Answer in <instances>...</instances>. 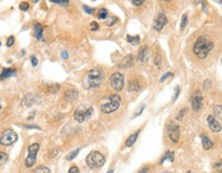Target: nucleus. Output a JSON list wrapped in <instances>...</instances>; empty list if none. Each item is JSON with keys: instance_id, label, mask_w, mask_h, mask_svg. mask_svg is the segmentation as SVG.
Wrapping results in <instances>:
<instances>
[{"instance_id": "obj_39", "label": "nucleus", "mask_w": 222, "mask_h": 173, "mask_svg": "<svg viewBox=\"0 0 222 173\" xmlns=\"http://www.w3.org/2000/svg\"><path fill=\"white\" fill-rule=\"evenodd\" d=\"M117 21H118L117 17H112V22H111L110 20H108V21L106 22V25H108V26H113L115 23H116Z\"/></svg>"}, {"instance_id": "obj_16", "label": "nucleus", "mask_w": 222, "mask_h": 173, "mask_svg": "<svg viewBox=\"0 0 222 173\" xmlns=\"http://www.w3.org/2000/svg\"><path fill=\"white\" fill-rule=\"evenodd\" d=\"M34 35L36 37V39L38 40H43V27L41 24L36 23L34 25Z\"/></svg>"}, {"instance_id": "obj_32", "label": "nucleus", "mask_w": 222, "mask_h": 173, "mask_svg": "<svg viewBox=\"0 0 222 173\" xmlns=\"http://www.w3.org/2000/svg\"><path fill=\"white\" fill-rule=\"evenodd\" d=\"M179 92H180V88H179V86H176V88H175L174 95H173V98H172V101H176V98L178 97V95H179Z\"/></svg>"}, {"instance_id": "obj_26", "label": "nucleus", "mask_w": 222, "mask_h": 173, "mask_svg": "<svg viewBox=\"0 0 222 173\" xmlns=\"http://www.w3.org/2000/svg\"><path fill=\"white\" fill-rule=\"evenodd\" d=\"M80 152V150L79 148H77V150H75V151H73L72 153H70V155H69L68 157H67V160L68 161H72L73 159H75V157L78 155V153Z\"/></svg>"}, {"instance_id": "obj_31", "label": "nucleus", "mask_w": 222, "mask_h": 173, "mask_svg": "<svg viewBox=\"0 0 222 173\" xmlns=\"http://www.w3.org/2000/svg\"><path fill=\"white\" fill-rule=\"evenodd\" d=\"M171 76H173V74L171 72H169V73H166V74H164L163 76H162V78H161V80H160V83H163L165 80H167V78H169V77H171Z\"/></svg>"}, {"instance_id": "obj_20", "label": "nucleus", "mask_w": 222, "mask_h": 173, "mask_svg": "<svg viewBox=\"0 0 222 173\" xmlns=\"http://www.w3.org/2000/svg\"><path fill=\"white\" fill-rule=\"evenodd\" d=\"M141 89V84L139 83L137 80H132L129 84V87H128V90L129 91H138V90Z\"/></svg>"}, {"instance_id": "obj_37", "label": "nucleus", "mask_w": 222, "mask_h": 173, "mask_svg": "<svg viewBox=\"0 0 222 173\" xmlns=\"http://www.w3.org/2000/svg\"><path fill=\"white\" fill-rule=\"evenodd\" d=\"M185 112H186V109H182V110H180V112H179V114L177 115L176 119L177 120H181L182 119V117L185 115Z\"/></svg>"}, {"instance_id": "obj_13", "label": "nucleus", "mask_w": 222, "mask_h": 173, "mask_svg": "<svg viewBox=\"0 0 222 173\" xmlns=\"http://www.w3.org/2000/svg\"><path fill=\"white\" fill-rule=\"evenodd\" d=\"M148 59H150V49H148V46L144 45L139 49L138 55H137V62L138 63H145L148 61Z\"/></svg>"}, {"instance_id": "obj_5", "label": "nucleus", "mask_w": 222, "mask_h": 173, "mask_svg": "<svg viewBox=\"0 0 222 173\" xmlns=\"http://www.w3.org/2000/svg\"><path fill=\"white\" fill-rule=\"evenodd\" d=\"M39 148H40V145H39V143H32L31 145H29V148H28V157H27L26 160H25L26 167L30 168L35 164Z\"/></svg>"}, {"instance_id": "obj_41", "label": "nucleus", "mask_w": 222, "mask_h": 173, "mask_svg": "<svg viewBox=\"0 0 222 173\" xmlns=\"http://www.w3.org/2000/svg\"><path fill=\"white\" fill-rule=\"evenodd\" d=\"M24 127L27 128V129H39V130L41 129V128L36 125H24Z\"/></svg>"}, {"instance_id": "obj_46", "label": "nucleus", "mask_w": 222, "mask_h": 173, "mask_svg": "<svg viewBox=\"0 0 222 173\" xmlns=\"http://www.w3.org/2000/svg\"><path fill=\"white\" fill-rule=\"evenodd\" d=\"M186 173H196V172H194V171H187Z\"/></svg>"}, {"instance_id": "obj_24", "label": "nucleus", "mask_w": 222, "mask_h": 173, "mask_svg": "<svg viewBox=\"0 0 222 173\" xmlns=\"http://www.w3.org/2000/svg\"><path fill=\"white\" fill-rule=\"evenodd\" d=\"M7 160H8L7 154H5L4 152H1V151H0V166L4 165V164L7 162Z\"/></svg>"}, {"instance_id": "obj_22", "label": "nucleus", "mask_w": 222, "mask_h": 173, "mask_svg": "<svg viewBox=\"0 0 222 173\" xmlns=\"http://www.w3.org/2000/svg\"><path fill=\"white\" fill-rule=\"evenodd\" d=\"M166 160H170L171 162L174 161V153L173 152H166L165 156L162 158V160L160 161V164H163L164 161H166Z\"/></svg>"}, {"instance_id": "obj_14", "label": "nucleus", "mask_w": 222, "mask_h": 173, "mask_svg": "<svg viewBox=\"0 0 222 173\" xmlns=\"http://www.w3.org/2000/svg\"><path fill=\"white\" fill-rule=\"evenodd\" d=\"M78 95H79V93L77 90L70 89V90H68V91H66L65 98H66L67 101H69V103H73V101H75L77 98H78Z\"/></svg>"}, {"instance_id": "obj_25", "label": "nucleus", "mask_w": 222, "mask_h": 173, "mask_svg": "<svg viewBox=\"0 0 222 173\" xmlns=\"http://www.w3.org/2000/svg\"><path fill=\"white\" fill-rule=\"evenodd\" d=\"M34 173H50V169L46 166H39Z\"/></svg>"}, {"instance_id": "obj_18", "label": "nucleus", "mask_w": 222, "mask_h": 173, "mask_svg": "<svg viewBox=\"0 0 222 173\" xmlns=\"http://www.w3.org/2000/svg\"><path fill=\"white\" fill-rule=\"evenodd\" d=\"M139 130L138 131H136L135 133H133V134H131L129 137L127 138V140H126V143H125V145H126V146L127 148H130V146H132L135 143V141L137 140V137H138V134H139Z\"/></svg>"}, {"instance_id": "obj_2", "label": "nucleus", "mask_w": 222, "mask_h": 173, "mask_svg": "<svg viewBox=\"0 0 222 173\" xmlns=\"http://www.w3.org/2000/svg\"><path fill=\"white\" fill-rule=\"evenodd\" d=\"M121 103V97L118 94H110L108 95V101L101 106V111L103 114H111L118 110Z\"/></svg>"}, {"instance_id": "obj_43", "label": "nucleus", "mask_w": 222, "mask_h": 173, "mask_svg": "<svg viewBox=\"0 0 222 173\" xmlns=\"http://www.w3.org/2000/svg\"><path fill=\"white\" fill-rule=\"evenodd\" d=\"M131 3L134 4V5H136V6H139V5H142L143 1H131Z\"/></svg>"}, {"instance_id": "obj_33", "label": "nucleus", "mask_w": 222, "mask_h": 173, "mask_svg": "<svg viewBox=\"0 0 222 173\" xmlns=\"http://www.w3.org/2000/svg\"><path fill=\"white\" fill-rule=\"evenodd\" d=\"M50 2L54 4H59V5H63V6H66L69 4V1H56V0H51Z\"/></svg>"}, {"instance_id": "obj_9", "label": "nucleus", "mask_w": 222, "mask_h": 173, "mask_svg": "<svg viewBox=\"0 0 222 173\" xmlns=\"http://www.w3.org/2000/svg\"><path fill=\"white\" fill-rule=\"evenodd\" d=\"M168 136L174 143H177L179 140V136H180V129H179V125L176 123H170L168 125Z\"/></svg>"}, {"instance_id": "obj_44", "label": "nucleus", "mask_w": 222, "mask_h": 173, "mask_svg": "<svg viewBox=\"0 0 222 173\" xmlns=\"http://www.w3.org/2000/svg\"><path fill=\"white\" fill-rule=\"evenodd\" d=\"M148 171V167H144V168H141L138 171V173H146Z\"/></svg>"}, {"instance_id": "obj_27", "label": "nucleus", "mask_w": 222, "mask_h": 173, "mask_svg": "<svg viewBox=\"0 0 222 173\" xmlns=\"http://www.w3.org/2000/svg\"><path fill=\"white\" fill-rule=\"evenodd\" d=\"M186 24H187V17H186V14H183L182 17H181V24H180V30L181 31L185 28Z\"/></svg>"}, {"instance_id": "obj_1", "label": "nucleus", "mask_w": 222, "mask_h": 173, "mask_svg": "<svg viewBox=\"0 0 222 173\" xmlns=\"http://www.w3.org/2000/svg\"><path fill=\"white\" fill-rule=\"evenodd\" d=\"M213 42L206 36H202L196 41L194 45V52L199 59H206L212 50Z\"/></svg>"}, {"instance_id": "obj_36", "label": "nucleus", "mask_w": 222, "mask_h": 173, "mask_svg": "<svg viewBox=\"0 0 222 173\" xmlns=\"http://www.w3.org/2000/svg\"><path fill=\"white\" fill-rule=\"evenodd\" d=\"M221 106L220 105H218V106H216L214 108V111H215V114H218V117L219 118H221Z\"/></svg>"}, {"instance_id": "obj_10", "label": "nucleus", "mask_w": 222, "mask_h": 173, "mask_svg": "<svg viewBox=\"0 0 222 173\" xmlns=\"http://www.w3.org/2000/svg\"><path fill=\"white\" fill-rule=\"evenodd\" d=\"M168 23V20L167 17H166V15L164 14V13L160 12L159 14L157 15V17L155 19V22H154V29L156 31H161L162 29L164 28V26H166Z\"/></svg>"}, {"instance_id": "obj_7", "label": "nucleus", "mask_w": 222, "mask_h": 173, "mask_svg": "<svg viewBox=\"0 0 222 173\" xmlns=\"http://www.w3.org/2000/svg\"><path fill=\"white\" fill-rule=\"evenodd\" d=\"M111 85L116 91H121L124 87V76L121 73H114L110 78Z\"/></svg>"}, {"instance_id": "obj_35", "label": "nucleus", "mask_w": 222, "mask_h": 173, "mask_svg": "<svg viewBox=\"0 0 222 173\" xmlns=\"http://www.w3.org/2000/svg\"><path fill=\"white\" fill-rule=\"evenodd\" d=\"M31 59V63H32V66L33 67H36L38 65V59H37L36 56H34V55H32V56L30 57Z\"/></svg>"}, {"instance_id": "obj_19", "label": "nucleus", "mask_w": 222, "mask_h": 173, "mask_svg": "<svg viewBox=\"0 0 222 173\" xmlns=\"http://www.w3.org/2000/svg\"><path fill=\"white\" fill-rule=\"evenodd\" d=\"M202 143H203V148L205 150H210L213 148L214 143H212V140L209 139V137H207L206 135H202Z\"/></svg>"}, {"instance_id": "obj_23", "label": "nucleus", "mask_w": 222, "mask_h": 173, "mask_svg": "<svg viewBox=\"0 0 222 173\" xmlns=\"http://www.w3.org/2000/svg\"><path fill=\"white\" fill-rule=\"evenodd\" d=\"M97 17H98V19H101V20H106V17H108V10H106V8H101V9L98 12V14H97Z\"/></svg>"}, {"instance_id": "obj_15", "label": "nucleus", "mask_w": 222, "mask_h": 173, "mask_svg": "<svg viewBox=\"0 0 222 173\" xmlns=\"http://www.w3.org/2000/svg\"><path fill=\"white\" fill-rule=\"evenodd\" d=\"M134 63V57L132 54H129L127 56H125L123 59V61L121 62V64L119 65L120 68H130L131 66Z\"/></svg>"}, {"instance_id": "obj_28", "label": "nucleus", "mask_w": 222, "mask_h": 173, "mask_svg": "<svg viewBox=\"0 0 222 173\" xmlns=\"http://www.w3.org/2000/svg\"><path fill=\"white\" fill-rule=\"evenodd\" d=\"M29 7H30V5H29L28 2H22V3L20 4V9L23 10V12H26V10H28Z\"/></svg>"}, {"instance_id": "obj_11", "label": "nucleus", "mask_w": 222, "mask_h": 173, "mask_svg": "<svg viewBox=\"0 0 222 173\" xmlns=\"http://www.w3.org/2000/svg\"><path fill=\"white\" fill-rule=\"evenodd\" d=\"M203 106V96L199 92H196L192 98V108L195 112L200 111Z\"/></svg>"}, {"instance_id": "obj_42", "label": "nucleus", "mask_w": 222, "mask_h": 173, "mask_svg": "<svg viewBox=\"0 0 222 173\" xmlns=\"http://www.w3.org/2000/svg\"><path fill=\"white\" fill-rule=\"evenodd\" d=\"M61 56L63 57L64 59H69V53H68V51H67V50H64V51H61Z\"/></svg>"}, {"instance_id": "obj_17", "label": "nucleus", "mask_w": 222, "mask_h": 173, "mask_svg": "<svg viewBox=\"0 0 222 173\" xmlns=\"http://www.w3.org/2000/svg\"><path fill=\"white\" fill-rule=\"evenodd\" d=\"M15 73H17L15 69H3L1 74H0V80H4L9 78L12 76H14Z\"/></svg>"}, {"instance_id": "obj_45", "label": "nucleus", "mask_w": 222, "mask_h": 173, "mask_svg": "<svg viewBox=\"0 0 222 173\" xmlns=\"http://www.w3.org/2000/svg\"><path fill=\"white\" fill-rule=\"evenodd\" d=\"M106 173H114V171H113V170H110V171H108Z\"/></svg>"}, {"instance_id": "obj_29", "label": "nucleus", "mask_w": 222, "mask_h": 173, "mask_svg": "<svg viewBox=\"0 0 222 173\" xmlns=\"http://www.w3.org/2000/svg\"><path fill=\"white\" fill-rule=\"evenodd\" d=\"M83 9L85 10L86 13H88V14H92V13L95 12V8H91L87 5H83Z\"/></svg>"}, {"instance_id": "obj_47", "label": "nucleus", "mask_w": 222, "mask_h": 173, "mask_svg": "<svg viewBox=\"0 0 222 173\" xmlns=\"http://www.w3.org/2000/svg\"><path fill=\"white\" fill-rule=\"evenodd\" d=\"M1 109H2V106H1V104H0V111H1Z\"/></svg>"}, {"instance_id": "obj_30", "label": "nucleus", "mask_w": 222, "mask_h": 173, "mask_svg": "<svg viewBox=\"0 0 222 173\" xmlns=\"http://www.w3.org/2000/svg\"><path fill=\"white\" fill-rule=\"evenodd\" d=\"M13 43H14V37L13 36H9L7 38V42H6V46L7 47H12L13 45Z\"/></svg>"}, {"instance_id": "obj_49", "label": "nucleus", "mask_w": 222, "mask_h": 173, "mask_svg": "<svg viewBox=\"0 0 222 173\" xmlns=\"http://www.w3.org/2000/svg\"><path fill=\"white\" fill-rule=\"evenodd\" d=\"M0 46H1V42H0Z\"/></svg>"}, {"instance_id": "obj_6", "label": "nucleus", "mask_w": 222, "mask_h": 173, "mask_svg": "<svg viewBox=\"0 0 222 173\" xmlns=\"http://www.w3.org/2000/svg\"><path fill=\"white\" fill-rule=\"evenodd\" d=\"M17 140V134L14 130L12 129H6L2 132L0 136V145H12Z\"/></svg>"}, {"instance_id": "obj_34", "label": "nucleus", "mask_w": 222, "mask_h": 173, "mask_svg": "<svg viewBox=\"0 0 222 173\" xmlns=\"http://www.w3.org/2000/svg\"><path fill=\"white\" fill-rule=\"evenodd\" d=\"M98 28H99V26L96 22H92V23L90 24V29H91V31H97Z\"/></svg>"}, {"instance_id": "obj_4", "label": "nucleus", "mask_w": 222, "mask_h": 173, "mask_svg": "<svg viewBox=\"0 0 222 173\" xmlns=\"http://www.w3.org/2000/svg\"><path fill=\"white\" fill-rule=\"evenodd\" d=\"M103 73L101 69H92L87 74V82L90 87H97L103 81Z\"/></svg>"}, {"instance_id": "obj_21", "label": "nucleus", "mask_w": 222, "mask_h": 173, "mask_svg": "<svg viewBox=\"0 0 222 173\" xmlns=\"http://www.w3.org/2000/svg\"><path fill=\"white\" fill-rule=\"evenodd\" d=\"M126 40H127V42L132 44V45H137V44H139V42H140L139 36H130V35H127V36H126Z\"/></svg>"}, {"instance_id": "obj_12", "label": "nucleus", "mask_w": 222, "mask_h": 173, "mask_svg": "<svg viewBox=\"0 0 222 173\" xmlns=\"http://www.w3.org/2000/svg\"><path fill=\"white\" fill-rule=\"evenodd\" d=\"M207 122H208V125H209L210 129L212 130L213 132H220L221 131V125H220V123L217 121V119L215 118L213 115H210V116H208Z\"/></svg>"}, {"instance_id": "obj_38", "label": "nucleus", "mask_w": 222, "mask_h": 173, "mask_svg": "<svg viewBox=\"0 0 222 173\" xmlns=\"http://www.w3.org/2000/svg\"><path fill=\"white\" fill-rule=\"evenodd\" d=\"M69 173H80V170L77 166H72V167L69 169Z\"/></svg>"}, {"instance_id": "obj_3", "label": "nucleus", "mask_w": 222, "mask_h": 173, "mask_svg": "<svg viewBox=\"0 0 222 173\" xmlns=\"http://www.w3.org/2000/svg\"><path fill=\"white\" fill-rule=\"evenodd\" d=\"M106 159L103 156V154L97 151H93V152L89 153L88 156L86 157V164L88 165V167L95 169V168H99L105 164Z\"/></svg>"}, {"instance_id": "obj_8", "label": "nucleus", "mask_w": 222, "mask_h": 173, "mask_svg": "<svg viewBox=\"0 0 222 173\" xmlns=\"http://www.w3.org/2000/svg\"><path fill=\"white\" fill-rule=\"evenodd\" d=\"M92 115V108H88L87 110L82 111L80 109H77L74 113V119L78 123H83L84 121H87Z\"/></svg>"}, {"instance_id": "obj_40", "label": "nucleus", "mask_w": 222, "mask_h": 173, "mask_svg": "<svg viewBox=\"0 0 222 173\" xmlns=\"http://www.w3.org/2000/svg\"><path fill=\"white\" fill-rule=\"evenodd\" d=\"M160 64H161V55H160V54H157L156 57H155V65H156V66H159Z\"/></svg>"}, {"instance_id": "obj_48", "label": "nucleus", "mask_w": 222, "mask_h": 173, "mask_svg": "<svg viewBox=\"0 0 222 173\" xmlns=\"http://www.w3.org/2000/svg\"><path fill=\"white\" fill-rule=\"evenodd\" d=\"M164 173H170V172H164Z\"/></svg>"}]
</instances>
